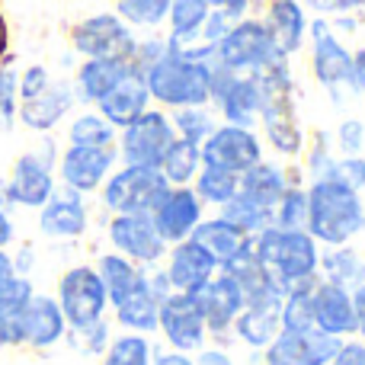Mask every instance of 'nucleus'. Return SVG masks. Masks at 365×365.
<instances>
[{
	"mask_svg": "<svg viewBox=\"0 0 365 365\" xmlns=\"http://www.w3.org/2000/svg\"><path fill=\"white\" fill-rule=\"evenodd\" d=\"M253 77H257L259 96H263V103H259V122H263V132L269 138V145L282 158H298L304 148V132H302L298 109H295V83H292L289 55L276 51Z\"/></svg>",
	"mask_w": 365,
	"mask_h": 365,
	"instance_id": "nucleus-1",
	"label": "nucleus"
},
{
	"mask_svg": "<svg viewBox=\"0 0 365 365\" xmlns=\"http://www.w3.org/2000/svg\"><path fill=\"white\" fill-rule=\"evenodd\" d=\"M308 192V221L304 231L321 247L349 244L365 231V202L356 189L336 180H311Z\"/></svg>",
	"mask_w": 365,
	"mask_h": 365,
	"instance_id": "nucleus-2",
	"label": "nucleus"
},
{
	"mask_svg": "<svg viewBox=\"0 0 365 365\" xmlns=\"http://www.w3.org/2000/svg\"><path fill=\"white\" fill-rule=\"evenodd\" d=\"M253 257L272 272L285 292L295 285L317 282V266H321V250L317 240L308 231H285V227H263L253 234Z\"/></svg>",
	"mask_w": 365,
	"mask_h": 365,
	"instance_id": "nucleus-3",
	"label": "nucleus"
},
{
	"mask_svg": "<svg viewBox=\"0 0 365 365\" xmlns=\"http://www.w3.org/2000/svg\"><path fill=\"white\" fill-rule=\"evenodd\" d=\"M148 93L164 106H205L212 100V64L189 61L173 51H164L151 68L145 71Z\"/></svg>",
	"mask_w": 365,
	"mask_h": 365,
	"instance_id": "nucleus-4",
	"label": "nucleus"
},
{
	"mask_svg": "<svg viewBox=\"0 0 365 365\" xmlns=\"http://www.w3.org/2000/svg\"><path fill=\"white\" fill-rule=\"evenodd\" d=\"M58 145L51 135H42L38 145L32 151L19 154L10 167V177H6V192H10L13 208H29L38 212L45 202L51 199V192L58 189Z\"/></svg>",
	"mask_w": 365,
	"mask_h": 365,
	"instance_id": "nucleus-5",
	"label": "nucleus"
},
{
	"mask_svg": "<svg viewBox=\"0 0 365 365\" xmlns=\"http://www.w3.org/2000/svg\"><path fill=\"white\" fill-rule=\"evenodd\" d=\"M170 182L160 177L158 167H122L100 186L103 208L113 215H151L154 205L167 195Z\"/></svg>",
	"mask_w": 365,
	"mask_h": 365,
	"instance_id": "nucleus-6",
	"label": "nucleus"
},
{
	"mask_svg": "<svg viewBox=\"0 0 365 365\" xmlns=\"http://www.w3.org/2000/svg\"><path fill=\"white\" fill-rule=\"evenodd\" d=\"M55 302H58V308H61L64 321H68V330L87 327V324L106 317L109 298L100 282L96 266L77 263V266H71V269H64L61 276H58Z\"/></svg>",
	"mask_w": 365,
	"mask_h": 365,
	"instance_id": "nucleus-7",
	"label": "nucleus"
},
{
	"mask_svg": "<svg viewBox=\"0 0 365 365\" xmlns=\"http://www.w3.org/2000/svg\"><path fill=\"white\" fill-rule=\"evenodd\" d=\"M10 346H29V349H51L68 336V321L58 308L55 295L48 292H32L26 308L6 324Z\"/></svg>",
	"mask_w": 365,
	"mask_h": 365,
	"instance_id": "nucleus-8",
	"label": "nucleus"
},
{
	"mask_svg": "<svg viewBox=\"0 0 365 365\" xmlns=\"http://www.w3.org/2000/svg\"><path fill=\"white\" fill-rule=\"evenodd\" d=\"M71 45L83 58H115V61H132L138 48L128 23H122L115 13H96L81 19L71 29Z\"/></svg>",
	"mask_w": 365,
	"mask_h": 365,
	"instance_id": "nucleus-9",
	"label": "nucleus"
},
{
	"mask_svg": "<svg viewBox=\"0 0 365 365\" xmlns=\"http://www.w3.org/2000/svg\"><path fill=\"white\" fill-rule=\"evenodd\" d=\"M276 51L279 48L269 42L263 23H257V19H237V23L221 36V42L215 45L218 64L234 71V74H257Z\"/></svg>",
	"mask_w": 365,
	"mask_h": 365,
	"instance_id": "nucleus-10",
	"label": "nucleus"
},
{
	"mask_svg": "<svg viewBox=\"0 0 365 365\" xmlns=\"http://www.w3.org/2000/svg\"><path fill=\"white\" fill-rule=\"evenodd\" d=\"M177 138L173 122L160 109H145L132 125L122 128L119 138V158L128 167H158L170 141Z\"/></svg>",
	"mask_w": 365,
	"mask_h": 365,
	"instance_id": "nucleus-11",
	"label": "nucleus"
},
{
	"mask_svg": "<svg viewBox=\"0 0 365 365\" xmlns=\"http://www.w3.org/2000/svg\"><path fill=\"white\" fill-rule=\"evenodd\" d=\"M202 167H215V170L227 173H247L253 164L263 160V145L253 135V128L244 125H215V132L199 145Z\"/></svg>",
	"mask_w": 365,
	"mask_h": 365,
	"instance_id": "nucleus-12",
	"label": "nucleus"
},
{
	"mask_svg": "<svg viewBox=\"0 0 365 365\" xmlns=\"http://www.w3.org/2000/svg\"><path fill=\"white\" fill-rule=\"evenodd\" d=\"M158 330L164 334L167 346L177 349V353H199L205 346L208 327L192 292H170L160 302Z\"/></svg>",
	"mask_w": 365,
	"mask_h": 365,
	"instance_id": "nucleus-13",
	"label": "nucleus"
},
{
	"mask_svg": "<svg viewBox=\"0 0 365 365\" xmlns=\"http://www.w3.org/2000/svg\"><path fill=\"white\" fill-rule=\"evenodd\" d=\"M115 145L109 148H81V145H68L58 154V167L55 177L61 180L64 189H74L81 195H93L100 192V186L106 182V177L115 170Z\"/></svg>",
	"mask_w": 365,
	"mask_h": 365,
	"instance_id": "nucleus-14",
	"label": "nucleus"
},
{
	"mask_svg": "<svg viewBox=\"0 0 365 365\" xmlns=\"http://www.w3.org/2000/svg\"><path fill=\"white\" fill-rule=\"evenodd\" d=\"M109 244L135 266H160V259L167 257V244L154 227L151 215H113Z\"/></svg>",
	"mask_w": 365,
	"mask_h": 365,
	"instance_id": "nucleus-15",
	"label": "nucleus"
},
{
	"mask_svg": "<svg viewBox=\"0 0 365 365\" xmlns=\"http://www.w3.org/2000/svg\"><path fill=\"white\" fill-rule=\"evenodd\" d=\"M212 100L218 103L221 115L227 125H244L253 128L259 119V83L253 74H234L227 68H212Z\"/></svg>",
	"mask_w": 365,
	"mask_h": 365,
	"instance_id": "nucleus-16",
	"label": "nucleus"
},
{
	"mask_svg": "<svg viewBox=\"0 0 365 365\" xmlns=\"http://www.w3.org/2000/svg\"><path fill=\"white\" fill-rule=\"evenodd\" d=\"M340 336L324 330H279V336L263 349L266 365H330L340 349Z\"/></svg>",
	"mask_w": 365,
	"mask_h": 365,
	"instance_id": "nucleus-17",
	"label": "nucleus"
},
{
	"mask_svg": "<svg viewBox=\"0 0 365 365\" xmlns=\"http://www.w3.org/2000/svg\"><path fill=\"white\" fill-rule=\"evenodd\" d=\"M349 64H353V55L340 45V38L330 32V26L324 19H317L311 26V68H314V77L321 81V87L336 103H343V96L353 90Z\"/></svg>",
	"mask_w": 365,
	"mask_h": 365,
	"instance_id": "nucleus-18",
	"label": "nucleus"
},
{
	"mask_svg": "<svg viewBox=\"0 0 365 365\" xmlns=\"http://www.w3.org/2000/svg\"><path fill=\"white\" fill-rule=\"evenodd\" d=\"M36 225H38V234H42L45 240H51V244H71V240L83 237L90 227L87 202H83V195L74 192V189L58 186L55 192H51V199L38 208Z\"/></svg>",
	"mask_w": 365,
	"mask_h": 365,
	"instance_id": "nucleus-19",
	"label": "nucleus"
},
{
	"mask_svg": "<svg viewBox=\"0 0 365 365\" xmlns=\"http://www.w3.org/2000/svg\"><path fill=\"white\" fill-rule=\"evenodd\" d=\"M202 218H205V215H202L199 195L186 186H170L167 195L151 212V221H154V227H158V234L164 237V244H180V240H186Z\"/></svg>",
	"mask_w": 365,
	"mask_h": 365,
	"instance_id": "nucleus-20",
	"label": "nucleus"
},
{
	"mask_svg": "<svg viewBox=\"0 0 365 365\" xmlns=\"http://www.w3.org/2000/svg\"><path fill=\"white\" fill-rule=\"evenodd\" d=\"M195 302H199V311L205 317L208 334H227L234 324V317L244 308V292L234 282V276H227L225 269H218V276H212L199 292H192Z\"/></svg>",
	"mask_w": 365,
	"mask_h": 365,
	"instance_id": "nucleus-21",
	"label": "nucleus"
},
{
	"mask_svg": "<svg viewBox=\"0 0 365 365\" xmlns=\"http://www.w3.org/2000/svg\"><path fill=\"white\" fill-rule=\"evenodd\" d=\"M311 308H314V327L330 336H353L359 334V321H356L353 295L346 285L336 282H314L311 289Z\"/></svg>",
	"mask_w": 365,
	"mask_h": 365,
	"instance_id": "nucleus-22",
	"label": "nucleus"
},
{
	"mask_svg": "<svg viewBox=\"0 0 365 365\" xmlns=\"http://www.w3.org/2000/svg\"><path fill=\"white\" fill-rule=\"evenodd\" d=\"M74 87L68 81H51L48 87L42 90L32 100H19L16 106V122L26 125L29 132L48 135L51 128H58L64 122V115L74 109Z\"/></svg>",
	"mask_w": 365,
	"mask_h": 365,
	"instance_id": "nucleus-23",
	"label": "nucleus"
},
{
	"mask_svg": "<svg viewBox=\"0 0 365 365\" xmlns=\"http://www.w3.org/2000/svg\"><path fill=\"white\" fill-rule=\"evenodd\" d=\"M164 272H167V279H170L173 292H199L202 285L218 272V263H215L212 253H208L199 240L186 237V240H180V244H173Z\"/></svg>",
	"mask_w": 365,
	"mask_h": 365,
	"instance_id": "nucleus-24",
	"label": "nucleus"
},
{
	"mask_svg": "<svg viewBox=\"0 0 365 365\" xmlns=\"http://www.w3.org/2000/svg\"><path fill=\"white\" fill-rule=\"evenodd\" d=\"M148 103H151V93H148L145 71H138L132 64L128 74L122 77V81L115 83V87L109 90L100 103H96V109H100V115L113 128H125V125H132L141 113H145Z\"/></svg>",
	"mask_w": 365,
	"mask_h": 365,
	"instance_id": "nucleus-25",
	"label": "nucleus"
},
{
	"mask_svg": "<svg viewBox=\"0 0 365 365\" xmlns=\"http://www.w3.org/2000/svg\"><path fill=\"white\" fill-rule=\"evenodd\" d=\"M282 302L269 298V302H247L240 308V314L234 317L231 330L237 334V340L250 349H266L282 330Z\"/></svg>",
	"mask_w": 365,
	"mask_h": 365,
	"instance_id": "nucleus-26",
	"label": "nucleus"
},
{
	"mask_svg": "<svg viewBox=\"0 0 365 365\" xmlns=\"http://www.w3.org/2000/svg\"><path fill=\"white\" fill-rule=\"evenodd\" d=\"M263 29L269 36V42L276 45L282 55H292L304 45V32H308V23H304V10L298 0H272L269 10H266Z\"/></svg>",
	"mask_w": 365,
	"mask_h": 365,
	"instance_id": "nucleus-27",
	"label": "nucleus"
},
{
	"mask_svg": "<svg viewBox=\"0 0 365 365\" xmlns=\"http://www.w3.org/2000/svg\"><path fill=\"white\" fill-rule=\"evenodd\" d=\"M132 61H115V58H87V61L77 68V77H74V100L81 103H100L122 77L128 74Z\"/></svg>",
	"mask_w": 365,
	"mask_h": 365,
	"instance_id": "nucleus-28",
	"label": "nucleus"
},
{
	"mask_svg": "<svg viewBox=\"0 0 365 365\" xmlns=\"http://www.w3.org/2000/svg\"><path fill=\"white\" fill-rule=\"evenodd\" d=\"M189 237L199 240V244L212 253V259L218 263V269L231 263L234 257H240V253L253 244L250 234H244L240 227H234L231 221H225L221 215H218V218H202Z\"/></svg>",
	"mask_w": 365,
	"mask_h": 365,
	"instance_id": "nucleus-29",
	"label": "nucleus"
},
{
	"mask_svg": "<svg viewBox=\"0 0 365 365\" xmlns=\"http://www.w3.org/2000/svg\"><path fill=\"white\" fill-rule=\"evenodd\" d=\"M158 311H160V298L151 292L141 269V282L115 304V321L128 330V334H154L158 330Z\"/></svg>",
	"mask_w": 365,
	"mask_h": 365,
	"instance_id": "nucleus-30",
	"label": "nucleus"
},
{
	"mask_svg": "<svg viewBox=\"0 0 365 365\" xmlns=\"http://www.w3.org/2000/svg\"><path fill=\"white\" fill-rule=\"evenodd\" d=\"M289 189V180H285V170L279 164H269V160H259L253 164L247 173H240V195L263 208H276V202L282 199V192Z\"/></svg>",
	"mask_w": 365,
	"mask_h": 365,
	"instance_id": "nucleus-31",
	"label": "nucleus"
},
{
	"mask_svg": "<svg viewBox=\"0 0 365 365\" xmlns=\"http://www.w3.org/2000/svg\"><path fill=\"white\" fill-rule=\"evenodd\" d=\"M141 269H145V266H135L132 259H125L115 250L103 253V257L96 259V272H100V282H103V289H106V298L113 308L141 282Z\"/></svg>",
	"mask_w": 365,
	"mask_h": 365,
	"instance_id": "nucleus-32",
	"label": "nucleus"
},
{
	"mask_svg": "<svg viewBox=\"0 0 365 365\" xmlns=\"http://www.w3.org/2000/svg\"><path fill=\"white\" fill-rule=\"evenodd\" d=\"M158 170L170 186H186V182H192L202 170L199 145H192V141H186V138H173L170 148L164 151V158H160Z\"/></svg>",
	"mask_w": 365,
	"mask_h": 365,
	"instance_id": "nucleus-33",
	"label": "nucleus"
},
{
	"mask_svg": "<svg viewBox=\"0 0 365 365\" xmlns=\"http://www.w3.org/2000/svg\"><path fill=\"white\" fill-rule=\"evenodd\" d=\"M317 269H324L327 282L346 285V289H353L356 282H362V279H365V263H362V257L353 250V247H346V244L327 247V250L321 253V266H317Z\"/></svg>",
	"mask_w": 365,
	"mask_h": 365,
	"instance_id": "nucleus-34",
	"label": "nucleus"
},
{
	"mask_svg": "<svg viewBox=\"0 0 365 365\" xmlns=\"http://www.w3.org/2000/svg\"><path fill=\"white\" fill-rule=\"evenodd\" d=\"M192 192L199 195L202 205H227L234 195L240 192V177L237 173H227V170H215V167H202L199 177H195Z\"/></svg>",
	"mask_w": 365,
	"mask_h": 365,
	"instance_id": "nucleus-35",
	"label": "nucleus"
},
{
	"mask_svg": "<svg viewBox=\"0 0 365 365\" xmlns=\"http://www.w3.org/2000/svg\"><path fill=\"white\" fill-rule=\"evenodd\" d=\"M68 145L109 148V145H115V128L109 125L100 113H81L77 119H71V125H68Z\"/></svg>",
	"mask_w": 365,
	"mask_h": 365,
	"instance_id": "nucleus-36",
	"label": "nucleus"
},
{
	"mask_svg": "<svg viewBox=\"0 0 365 365\" xmlns=\"http://www.w3.org/2000/svg\"><path fill=\"white\" fill-rule=\"evenodd\" d=\"M154 349L145 334H122L109 340L106 353H103V365H151Z\"/></svg>",
	"mask_w": 365,
	"mask_h": 365,
	"instance_id": "nucleus-37",
	"label": "nucleus"
},
{
	"mask_svg": "<svg viewBox=\"0 0 365 365\" xmlns=\"http://www.w3.org/2000/svg\"><path fill=\"white\" fill-rule=\"evenodd\" d=\"M221 218L225 221H231L234 227H240L244 234H259L263 227H269L272 225V212L269 208H263V205H257V202H250V199H244V195H234L227 205H221Z\"/></svg>",
	"mask_w": 365,
	"mask_h": 365,
	"instance_id": "nucleus-38",
	"label": "nucleus"
},
{
	"mask_svg": "<svg viewBox=\"0 0 365 365\" xmlns=\"http://www.w3.org/2000/svg\"><path fill=\"white\" fill-rule=\"evenodd\" d=\"M311 285H295L282 295V330H314V308H311Z\"/></svg>",
	"mask_w": 365,
	"mask_h": 365,
	"instance_id": "nucleus-39",
	"label": "nucleus"
},
{
	"mask_svg": "<svg viewBox=\"0 0 365 365\" xmlns=\"http://www.w3.org/2000/svg\"><path fill=\"white\" fill-rule=\"evenodd\" d=\"M304 221H308V192L302 186H289L272 208V225L285 231H304Z\"/></svg>",
	"mask_w": 365,
	"mask_h": 365,
	"instance_id": "nucleus-40",
	"label": "nucleus"
},
{
	"mask_svg": "<svg viewBox=\"0 0 365 365\" xmlns=\"http://www.w3.org/2000/svg\"><path fill=\"white\" fill-rule=\"evenodd\" d=\"M115 10H119L115 16H119L122 23L151 29V26H160L167 19V13H170V0H119Z\"/></svg>",
	"mask_w": 365,
	"mask_h": 365,
	"instance_id": "nucleus-41",
	"label": "nucleus"
},
{
	"mask_svg": "<svg viewBox=\"0 0 365 365\" xmlns=\"http://www.w3.org/2000/svg\"><path fill=\"white\" fill-rule=\"evenodd\" d=\"M170 122H173L177 138H186V141H192V145H202V141L215 132V119L205 106H182V109H177V115H173Z\"/></svg>",
	"mask_w": 365,
	"mask_h": 365,
	"instance_id": "nucleus-42",
	"label": "nucleus"
},
{
	"mask_svg": "<svg viewBox=\"0 0 365 365\" xmlns=\"http://www.w3.org/2000/svg\"><path fill=\"white\" fill-rule=\"evenodd\" d=\"M32 292H36V285H32L29 276H16L13 272V276L0 279V324H10L26 308Z\"/></svg>",
	"mask_w": 365,
	"mask_h": 365,
	"instance_id": "nucleus-43",
	"label": "nucleus"
},
{
	"mask_svg": "<svg viewBox=\"0 0 365 365\" xmlns=\"http://www.w3.org/2000/svg\"><path fill=\"white\" fill-rule=\"evenodd\" d=\"M208 4L205 0H170V36H177V38H182V36H192L195 29H202V23L208 19Z\"/></svg>",
	"mask_w": 365,
	"mask_h": 365,
	"instance_id": "nucleus-44",
	"label": "nucleus"
},
{
	"mask_svg": "<svg viewBox=\"0 0 365 365\" xmlns=\"http://www.w3.org/2000/svg\"><path fill=\"white\" fill-rule=\"evenodd\" d=\"M19 71L10 64V58L0 61V132H10L16 125V106H19Z\"/></svg>",
	"mask_w": 365,
	"mask_h": 365,
	"instance_id": "nucleus-45",
	"label": "nucleus"
},
{
	"mask_svg": "<svg viewBox=\"0 0 365 365\" xmlns=\"http://www.w3.org/2000/svg\"><path fill=\"white\" fill-rule=\"evenodd\" d=\"M64 340H68L81 356H103L113 336H109V324H106V317H100V321L87 324V327L68 330V336H64Z\"/></svg>",
	"mask_w": 365,
	"mask_h": 365,
	"instance_id": "nucleus-46",
	"label": "nucleus"
},
{
	"mask_svg": "<svg viewBox=\"0 0 365 365\" xmlns=\"http://www.w3.org/2000/svg\"><path fill=\"white\" fill-rule=\"evenodd\" d=\"M327 180H336V182H343V186L362 192L365 189V158H359V154H343V160H336Z\"/></svg>",
	"mask_w": 365,
	"mask_h": 365,
	"instance_id": "nucleus-47",
	"label": "nucleus"
},
{
	"mask_svg": "<svg viewBox=\"0 0 365 365\" xmlns=\"http://www.w3.org/2000/svg\"><path fill=\"white\" fill-rule=\"evenodd\" d=\"M48 83H51L48 68H45V64H29L26 71H19V83H16L19 100H32V96H38Z\"/></svg>",
	"mask_w": 365,
	"mask_h": 365,
	"instance_id": "nucleus-48",
	"label": "nucleus"
},
{
	"mask_svg": "<svg viewBox=\"0 0 365 365\" xmlns=\"http://www.w3.org/2000/svg\"><path fill=\"white\" fill-rule=\"evenodd\" d=\"M336 148L343 154H359L365 148V122L362 119H343L336 128Z\"/></svg>",
	"mask_w": 365,
	"mask_h": 365,
	"instance_id": "nucleus-49",
	"label": "nucleus"
},
{
	"mask_svg": "<svg viewBox=\"0 0 365 365\" xmlns=\"http://www.w3.org/2000/svg\"><path fill=\"white\" fill-rule=\"evenodd\" d=\"M334 154L327 151V145H324V138L314 145V151H311V160H308V173L311 180H327L330 170H334Z\"/></svg>",
	"mask_w": 365,
	"mask_h": 365,
	"instance_id": "nucleus-50",
	"label": "nucleus"
},
{
	"mask_svg": "<svg viewBox=\"0 0 365 365\" xmlns=\"http://www.w3.org/2000/svg\"><path fill=\"white\" fill-rule=\"evenodd\" d=\"M10 259H13V272H16V276H32V269H36V247L19 244L16 250L10 253Z\"/></svg>",
	"mask_w": 365,
	"mask_h": 365,
	"instance_id": "nucleus-51",
	"label": "nucleus"
},
{
	"mask_svg": "<svg viewBox=\"0 0 365 365\" xmlns=\"http://www.w3.org/2000/svg\"><path fill=\"white\" fill-rule=\"evenodd\" d=\"M205 4L212 13H221V16H227L231 23H237V19H244L250 0H205Z\"/></svg>",
	"mask_w": 365,
	"mask_h": 365,
	"instance_id": "nucleus-52",
	"label": "nucleus"
},
{
	"mask_svg": "<svg viewBox=\"0 0 365 365\" xmlns=\"http://www.w3.org/2000/svg\"><path fill=\"white\" fill-rule=\"evenodd\" d=\"M330 365H365V343H340Z\"/></svg>",
	"mask_w": 365,
	"mask_h": 365,
	"instance_id": "nucleus-53",
	"label": "nucleus"
},
{
	"mask_svg": "<svg viewBox=\"0 0 365 365\" xmlns=\"http://www.w3.org/2000/svg\"><path fill=\"white\" fill-rule=\"evenodd\" d=\"M349 83H353V93L365 96V48H359L353 55V64H349Z\"/></svg>",
	"mask_w": 365,
	"mask_h": 365,
	"instance_id": "nucleus-54",
	"label": "nucleus"
},
{
	"mask_svg": "<svg viewBox=\"0 0 365 365\" xmlns=\"http://www.w3.org/2000/svg\"><path fill=\"white\" fill-rule=\"evenodd\" d=\"M16 244V221L10 212H0V250H10Z\"/></svg>",
	"mask_w": 365,
	"mask_h": 365,
	"instance_id": "nucleus-55",
	"label": "nucleus"
},
{
	"mask_svg": "<svg viewBox=\"0 0 365 365\" xmlns=\"http://www.w3.org/2000/svg\"><path fill=\"white\" fill-rule=\"evenodd\" d=\"M314 6L321 13H346V10H359V6H365V0H317Z\"/></svg>",
	"mask_w": 365,
	"mask_h": 365,
	"instance_id": "nucleus-56",
	"label": "nucleus"
},
{
	"mask_svg": "<svg viewBox=\"0 0 365 365\" xmlns=\"http://www.w3.org/2000/svg\"><path fill=\"white\" fill-rule=\"evenodd\" d=\"M349 295H353V308H356V321H359V334L365 336V279L349 289Z\"/></svg>",
	"mask_w": 365,
	"mask_h": 365,
	"instance_id": "nucleus-57",
	"label": "nucleus"
},
{
	"mask_svg": "<svg viewBox=\"0 0 365 365\" xmlns=\"http://www.w3.org/2000/svg\"><path fill=\"white\" fill-rule=\"evenodd\" d=\"M195 365H234L231 356L225 353V349H199V356H195Z\"/></svg>",
	"mask_w": 365,
	"mask_h": 365,
	"instance_id": "nucleus-58",
	"label": "nucleus"
},
{
	"mask_svg": "<svg viewBox=\"0 0 365 365\" xmlns=\"http://www.w3.org/2000/svg\"><path fill=\"white\" fill-rule=\"evenodd\" d=\"M151 365H195V362L189 359V353H177V349H164V353L154 356Z\"/></svg>",
	"mask_w": 365,
	"mask_h": 365,
	"instance_id": "nucleus-59",
	"label": "nucleus"
},
{
	"mask_svg": "<svg viewBox=\"0 0 365 365\" xmlns=\"http://www.w3.org/2000/svg\"><path fill=\"white\" fill-rule=\"evenodd\" d=\"M10 58V23H6V13L0 6V61Z\"/></svg>",
	"mask_w": 365,
	"mask_h": 365,
	"instance_id": "nucleus-60",
	"label": "nucleus"
},
{
	"mask_svg": "<svg viewBox=\"0 0 365 365\" xmlns=\"http://www.w3.org/2000/svg\"><path fill=\"white\" fill-rule=\"evenodd\" d=\"M13 276V259H10V250H0V279Z\"/></svg>",
	"mask_w": 365,
	"mask_h": 365,
	"instance_id": "nucleus-61",
	"label": "nucleus"
},
{
	"mask_svg": "<svg viewBox=\"0 0 365 365\" xmlns=\"http://www.w3.org/2000/svg\"><path fill=\"white\" fill-rule=\"evenodd\" d=\"M0 212H13L10 192H6V180H0Z\"/></svg>",
	"mask_w": 365,
	"mask_h": 365,
	"instance_id": "nucleus-62",
	"label": "nucleus"
},
{
	"mask_svg": "<svg viewBox=\"0 0 365 365\" xmlns=\"http://www.w3.org/2000/svg\"><path fill=\"white\" fill-rule=\"evenodd\" d=\"M314 4H317V0H311V6H314Z\"/></svg>",
	"mask_w": 365,
	"mask_h": 365,
	"instance_id": "nucleus-63",
	"label": "nucleus"
}]
</instances>
